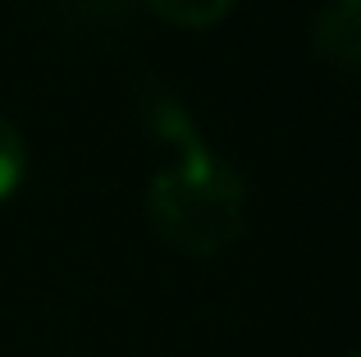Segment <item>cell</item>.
<instances>
[{
    "label": "cell",
    "instance_id": "277c9868",
    "mask_svg": "<svg viewBox=\"0 0 361 357\" xmlns=\"http://www.w3.org/2000/svg\"><path fill=\"white\" fill-rule=\"evenodd\" d=\"M160 18L169 23H183V28H206V23H220L224 14L233 9V0H147Z\"/></svg>",
    "mask_w": 361,
    "mask_h": 357
},
{
    "label": "cell",
    "instance_id": "7a4b0ae2",
    "mask_svg": "<svg viewBox=\"0 0 361 357\" xmlns=\"http://www.w3.org/2000/svg\"><path fill=\"white\" fill-rule=\"evenodd\" d=\"M316 46L343 64H361V0H329L316 18Z\"/></svg>",
    "mask_w": 361,
    "mask_h": 357
},
{
    "label": "cell",
    "instance_id": "3957f363",
    "mask_svg": "<svg viewBox=\"0 0 361 357\" xmlns=\"http://www.w3.org/2000/svg\"><path fill=\"white\" fill-rule=\"evenodd\" d=\"M23 178H27V143L14 128V119L0 110V202L14 197Z\"/></svg>",
    "mask_w": 361,
    "mask_h": 357
},
{
    "label": "cell",
    "instance_id": "6da1fadb",
    "mask_svg": "<svg viewBox=\"0 0 361 357\" xmlns=\"http://www.w3.org/2000/svg\"><path fill=\"white\" fill-rule=\"evenodd\" d=\"M147 124L174 143V161L160 165L147 183V215L174 248L183 252H220L243 234L247 188L243 174L224 156H215L192 128L174 97L156 92L147 106Z\"/></svg>",
    "mask_w": 361,
    "mask_h": 357
},
{
    "label": "cell",
    "instance_id": "5b68a950",
    "mask_svg": "<svg viewBox=\"0 0 361 357\" xmlns=\"http://www.w3.org/2000/svg\"><path fill=\"white\" fill-rule=\"evenodd\" d=\"M353 357H361V353H353Z\"/></svg>",
    "mask_w": 361,
    "mask_h": 357
}]
</instances>
